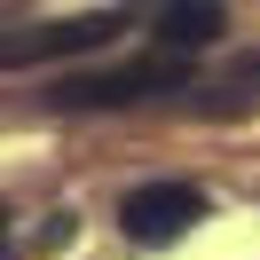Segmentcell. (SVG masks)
I'll use <instances>...</instances> for the list:
<instances>
[{
	"instance_id": "6da1fadb",
	"label": "cell",
	"mask_w": 260,
	"mask_h": 260,
	"mask_svg": "<svg viewBox=\"0 0 260 260\" xmlns=\"http://www.w3.org/2000/svg\"><path fill=\"white\" fill-rule=\"evenodd\" d=\"M197 221H205V189H189V181H150V189H126V205H118V229L134 244H174Z\"/></svg>"
},
{
	"instance_id": "7a4b0ae2",
	"label": "cell",
	"mask_w": 260,
	"mask_h": 260,
	"mask_svg": "<svg viewBox=\"0 0 260 260\" xmlns=\"http://www.w3.org/2000/svg\"><path fill=\"white\" fill-rule=\"evenodd\" d=\"M126 32V16H79V24H24V32H0V71L48 63V55H87L103 40Z\"/></svg>"
},
{
	"instance_id": "3957f363",
	"label": "cell",
	"mask_w": 260,
	"mask_h": 260,
	"mask_svg": "<svg viewBox=\"0 0 260 260\" xmlns=\"http://www.w3.org/2000/svg\"><path fill=\"white\" fill-rule=\"evenodd\" d=\"M181 79H189L181 63H126V71H111V79H63L55 103H71V111H87V103H142V95H166V87H181Z\"/></svg>"
},
{
	"instance_id": "277c9868",
	"label": "cell",
	"mask_w": 260,
	"mask_h": 260,
	"mask_svg": "<svg viewBox=\"0 0 260 260\" xmlns=\"http://www.w3.org/2000/svg\"><path fill=\"white\" fill-rule=\"evenodd\" d=\"M150 24H158V48H174V55H189V48H213V40L229 32V8L221 0H158L150 8Z\"/></svg>"
},
{
	"instance_id": "5b68a950",
	"label": "cell",
	"mask_w": 260,
	"mask_h": 260,
	"mask_svg": "<svg viewBox=\"0 0 260 260\" xmlns=\"http://www.w3.org/2000/svg\"><path fill=\"white\" fill-rule=\"evenodd\" d=\"M0 260H8V213H0Z\"/></svg>"
}]
</instances>
